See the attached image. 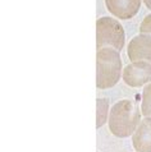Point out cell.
I'll return each instance as SVG.
<instances>
[{
	"label": "cell",
	"instance_id": "6da1fadb",
	"mask_svg": "<svg viewBox=\"0 0 151 152\" xmlns=\"http://www.w3.org/2000/svg\"><path fill=\"white\" fill-rule=\"evenodd\" d=\"M140 109L129 100L118 101L109 113V129L113 136L118 138H127L137 129L140 120Z\"/></svg>",
	"mask_w": 151,
	"mask_h": 152
},
{
	"label": "cell",
	"instance_id": "7a4b0ae2",
	"mask_svg": "<svg viewBox=\"0 0 151 152\" xmlns=\"http://www.w3.org/2000/svg\"><path fill=\"white\" fill-rule=\"evenodd\" d=\"M122 59L118 50L104 48L96 53V87L100 90L114 87L122 78Z\"/></svg>",
	"mask_w": 151,
	"mask_h": 152
},
{
	"label": "cell",
	"instance_id": "3957f363",
	"mask_svg": "<svg viewBox=\"0 0 151 152\" xmlns=\"http://www.w3.org/2000/svg\"><path fill=\"white\" fill-rule=\"evenodd\" d=\"M124 29L119 20L101 17L96 20V49L113 48L120 51L124 48Z\"/></svg>",
	"mask_w": 151,
	"mask_h": 152
},
{
	"label": "cell",
	"instance_id": "277c9868",
	"mask_svg": "<svg viewBox=\"0 0 151 152\" xmlns=\"http://www.w3.org/2000/svg\"><path fill=\"white\" fill-rule=\"evenodd\" d=\"M122 78L129 87L138 88L151 83V63L133 61L123 69Z\"/></svg>",
	"mask_w": 151,
	"mask_h": 152
},
{
	"label": "cell",
	"instance_id": "5b68a950",
	"mask_svg": "<svg viewBox=\"0 0 151 152\" xmlns=\"http://www.w3.org/2000/svg\"><path fill=\"white\" fill-rule=\"evenodd\" d=\"M127 55L133 61L151 63V35L140 33L133 37L127 46Z\"/></svg>",
	"mask_w": 151,
	"mask_h": 152
},
{
	"label": "cell",
	"instance_id": "8992f818",
	"mask_svg": "<svg viewBox=\"0 0 151 152\" xmlns=\"http://www.w3.org/2000/svg\"><path fill=\"white\" fill-rule=\"evenodd\" d=\"M108 10L119 19H131L140 10L141 0H105Z\"/></svg>",
	"mask_w": 151,
	"mask_h": 152
},
{
	"label": "cell",
	"instance_id": "52a82bcc",
	"mask_svg": "<svg viewBox=\"0 0 151 152\" xmlns=\"http://www.w3.org/2000/svg\"><path fill=\"white\" fill-rule=\"evenodd\" d=\"M132 145L136 152H151V116H145L132 134Z\"/></svg>",
	"mask_w": 151,
	"mask_h": 152
},
{
	"label": "cell",
	"instance_id": "ba28073f",
	"mask_svg": "<svg viewBox=\"0 0 151 152\" xmlns=\"http://www.w3.org/2000/svg\"><path fill=\"white\" fill-rule=\"evenodd\" d=\"M109 100L104 97H97L96 100V128H101L108 121Z\"/></svg>",
	"mask_w": 151,
	"mask_h": 152
},
{
	"label": "cell",
	"instance_id": "9c48e42d",
	"mask_svg": "<svg viewBox=\"0 0 151 152\" xmlns=\"http://www.w3.org/2000/svg\"><path fill=\"white\" fill-rule=\"evenodd\" d=\"M141 113L144 116H151V83L146 84L142 92Z\"/></svg>",
	"mask_w": 151,
	"mask_h": 152
},
{
	"label": "cell",
	"instance_id": "30bf717a",
	"mask_svg": "<svg viewBox=\"0 0 151 152\" xmlns=\"http://www.w3.org/2000/svg\"><path fill=\"white\" fill-rule=\"evenodd\" d=\"M140 32L145 33V35H151V14L146 15L144 18V20L141 22Z\"/></svg>",
	"mask_w": 151,
	"mask_h": 152
},
{
	"label": "cell",
	"instance_id": "8fae6325",
	"mask_svg": "<svg viewBox=\"0 0 151 152\" xmlns=\"http://www.w3.org/2000/svg\"><path fill=\"white\" fill-rule=\"evenodd\" d=\"M144 1V4L146 5V8H147L149 10H151V0H142Z\"/></svg>",
	"mask_w": 151,
	"mask_h": 152
}]
</instances>
